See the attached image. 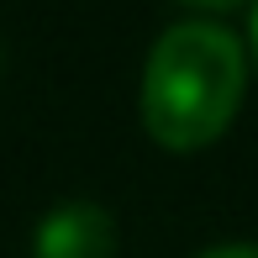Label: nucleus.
<instances>
[{
    "instance_id": "1",
    "label": "nucleus",
    "mask_w": 258,
    "mask_h": 258,
    "mask_svg": "<svg viewBox=\"0 0 258 258\" xmlns=\"http://www.w3.org/2000/svg\"><path fill=\"white\" fill-rule=\"evenodd\" d=\"M248 90V53L221 21H174L143 69V126L163 148H206Z\"/></svg>"
},
{
    "instance_id": "2",
    "label": "nucleus",
    "mask_w": 258,
    "mask_h": 258,
    "mask_svg": "<svg viewBox=\"0 0 258 258\" xmlns=\"http://www.w3.org/2000/svg\"><path fill=\"white\" fill-rule=\"evenodd\" d=\"M32 258H116V221L95 201H63L37 221Z\"/></svg>"
},
{
    "instance_id": "3",
    "label": "nucleus",
    "mask_w": 258,
    "mask_h": 258,
    "mask_svg": "<svg viewBox=\"0 0 258 258\" xmlns=\"http://www.w3.org/2000/svg\"><path fill=\"white\" fill-rule=\"evenodd\" d=\"M195 258H258V242H216V248H206Z\"/></svg>"
},
{
    "instance_id": "4",
    "label": "nucleus",
    "mask_w": 258,
    "mask_h": 258,
    "mask_svg": "<svg viewBox=\"0 0 258 258\" xmlns=\"http://www.w3.org/2000/svg\"><path fill=\"white\" fill-rule=\"evenodd\" d=\"M190 6H206V11H232V6H242V0H190Z\"/></svg>"
},
{
    "instance_id": "5",
    "label": "nucleus",
    "mask_w": 258,
    "mask_h": 258,
    "mask_svg": "<svg viewBox=\"0 0 258 258\" xmlns=\"http://www.w3.org/2000/svg\"><path fill=\"white\" fill-rule=\"evenodd\" d=\"M253 53H258V11H253Z\"/></svg>"
}]
</instances>
